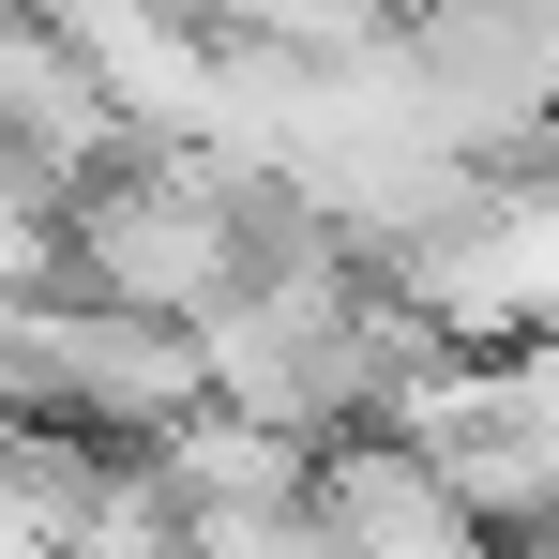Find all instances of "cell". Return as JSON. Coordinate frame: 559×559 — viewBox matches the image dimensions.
<instances>
[{"label": "cell", "mask_w": 559, "mask_h": 559, "mask_svg": "<svg viewBox=\"0 0 559 559\" xmlns=\"http://www.w3.org/2000/svg\"><path fill=\"white\" fill-rule=\"evenodd\" d=\"M242 258H258V182L227 152H197V136L106 152L92 182H76V212H61V273L92 287V302H136V318L227 302Z\"/></svg>", "instance_id": "1"}, {"label": "cell", "mask_w": 559, "mask_h": 559, "mask_svg": "<svg viewBox=\"0 0 559 559\" xmlns=\"http://www.w3.org/2000/svg\"><path fill=\"white\" fill-rule=\"evenodd\" d=\"M152 468H167V499H182V545H242V559L333 545V530H318V439H302V424H258V408L197 393L182 424H152Z\"/></svg>", "instance_id": "2"}, {"label": "cell", "mask_w": 559, "mask_h": 559, "mask_svg": "<svg viewBox=\"0 0 559 559\" xmlns=\"http://www.w3.org/2000/svg\"><path fill=\"white\" fill-rule=\"evenodd\" d=\"M318 530H333L348 559H468V545H484V499H468L408 424L364 408V424L318 439Z\"/></svg>", "instance_id": "3"}, {"label": "cell", "mask_w": 559, "mask_h": 559, "mask_svg": "<svg viewBox=\"0 0 559 559\" xmlns=\"http://www.w3.org/2000/svg\"><path fill=\"white\" fill-rule=\"evenodd\" d=\"M61 212H76V182L31 136H0V302L15 287H61Z\"/></svg>", "instance_id": "4"}]
</instances>
